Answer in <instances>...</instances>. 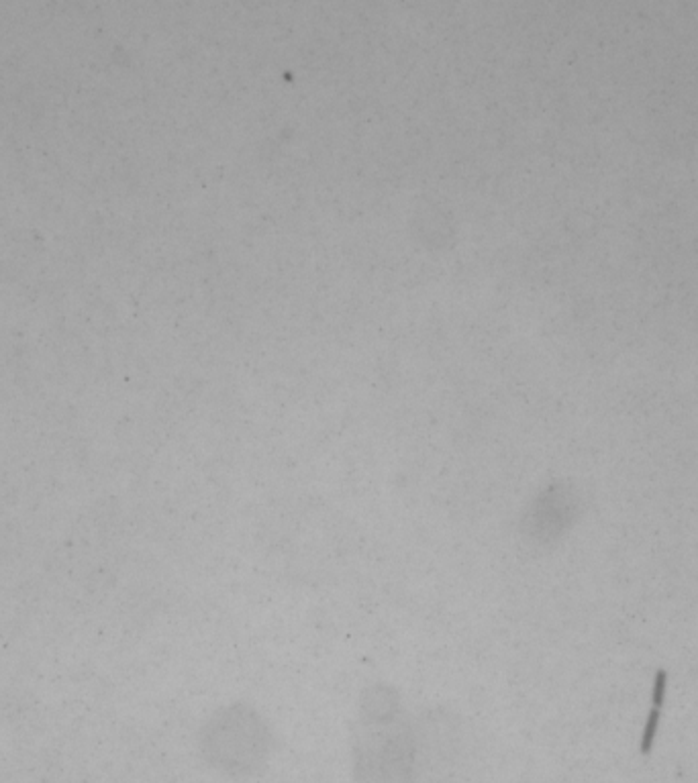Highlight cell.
I'll return each mask as SVG.
<instances>
[{
  "label": "cell",
  "mask_w": 698,
  "mask_h": 783,
  "mask_svg": "<svg viewBox=\"0 0 698 783\" xmlns=\"http://www.w3.org/2000/svg\"><path fill=\"white\" fill-rule=\"evenodd\" d=\"M666 688H668V673L664 669H660L656 673V682H654V694H652V702H654V708H662L664 704V698H666Z\"/></svg>",
  "instance_id": "4"
},
{
  "label": "cell",
  "mask_w": 698,
  "mask_h": 783,
  "mask_svg": "<svg viewBox=\"0 0 698 783\" xmlns=\"http://www.w3.org/2000/svg\"><path fill=\"white\" fill-rule=\"evenodd\" d=\"M358 747V783H411L415 741L388 708L368 710Z\"/></svg>",
  "instance_id": "1"
},
{
  "label": "cell",
  "mask_w": 698,
  "mask_h": 783,
  "mask_svg": "<svg viewBox=\"0 0 698 783\" xmlns=\"http://www.w3.org/2000/svg\"><path fill=\"white\" fill-rule=\"evenodd\" d=\"M211 741V753L217 757V763L227 765L231 771L254 767L264 753V733L256 728V720L237 712L217 722Z\"/></svg>",
  "instance_id": "2"
},
{
  "label": "cell",
  "mask_w": 698,
  "mask_h": 783,
  "mask_svg": "<svg viewBox=\"0 0 698 783\" xmlns=\"http://www.w3.org/2000/svg\"><path fill=\"white\" fill-rule=\"evenodd\" d=\"M658 724H660V710H658V708H652L650 716H647L645 728H643V739H641V753H643V755L650 753L652 747H654V739H656Z\"/></svg>",
  "instance_id": "3"
}]
</instances>
